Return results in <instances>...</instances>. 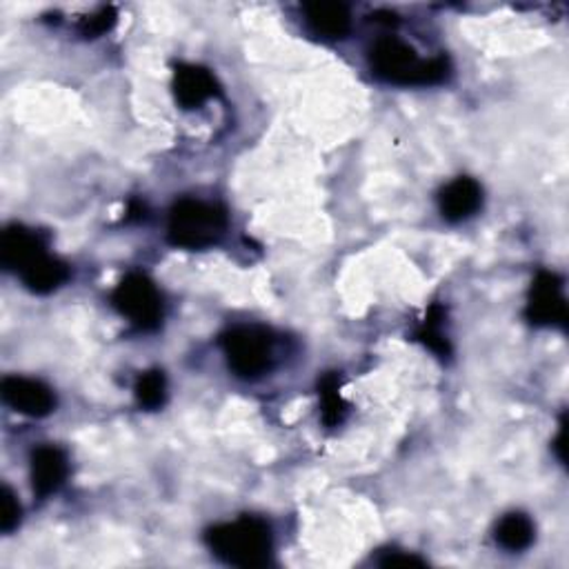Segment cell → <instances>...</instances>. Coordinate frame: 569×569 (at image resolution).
I'll list each match as a JSON object with an SVG mask.
<instances>
[{"label": "cell", "mask_w": 569, "mask_h": 569, "mask_svg": "<svg viewBox=\"0 0 569 569\" xmlns=\"http://www.w3.org/2000/svg\"><path fill=\"white\" fill-rule=\"evenodd\" d=\"M205 542L216 558L243 569L267 567L274 553L272 527L256 516H241L207 529Z\"/></svg>", "instance_id": "cell-1"}, {"label": "cell", "mask_w": 569, "mask_h": 569, "mask_svg": "<svg viewBox=\"0 0 569 569\" xmlns=\"http://www.w3.org/2000/svg\"><path fill=\"white\" fill-rule=\"evenodd\" d=\"M369 65L380 81L400 88L438 85L449 77L447 59L423 61L414 48L394 37L374 43L369 52Z\"/></svg>", "instance_id": "cell-2"}, {"label": "cell", "mask_w": 569, "mask_h": 569, "mask_svg": "<svg viewBox=\"0 0 569 569\" xmlns=\"http://www.w3.org/2000/svg\"><path fill=\"white\" fill-rule=\"evenodd\" d=\"M227 223L223 207L199 199H183L170 212L167 238L174 247L205 250L223 238Z\"/></svg>", "instance_id": "cell-3"}, {"label": "cell", "mask_w": 569, "mask_h": 569, "mask_svg": "<svg viewBox=\"0 0 569 569\" xmlns=\"http://www.w3.org/2000/svg\"><path fill=\"white\" fill-rule=\"evenodd\" d=\"M230 367L241 378H258L274 365V336L258 325H238L221 336Z\"/></svg>", "instance_id": "cell-4"}, {"label": "cell", "mask_w": 569, "mask_h": 569, "mask_svg": "<svg viewBox=\"0 0 569 569\" xmlns=\"http://www.w3.org/2000/svg\"><path fill=\"white\" fill-rule=\"evenodd\" d=\"M112 305L139 329L154 332L163 323V296L141 272L128 274L112 294Z\"/></svg>", "instance_id": "cell-5"}, {"label": "cell", "mask_w": 569, "mask_h": 569, "mask_svg": "<svg viewBox=\"0 0 569 569\" xmlns=\"http://www.w3.org/2000/svg\"><path fill=\"white\" fill-rule=\"evenodd\" d=\"M525 316L534 325H567V303L562 281L553 272H540L529 289Z\"/></svg>", "instance_id": "cell-6"}, {"label": "cell", "mask_w": 569, "mask_h": 569, "mask_svg": "<svg viewBox=\"0 0 569 569\" xmlns=\"http://www.w3.org/2000/svg\"><path fill=\"white\" fill-rule=\"evenodd\" d=\"M0 396H3L6 405H10L14 411L32 416V418H43V416L52 414L57 407L54 392L45 383L26 378V376L3 378V385H0Z\"/></svg>", "instance_id": "cell-7"}, {"label": "cell", "mask_w": 569, "mask_h": 569, "mask_svg": "<svg viewBox=\"0 0 569 569\" xmlns=\"http://www.w3.org/2000/svg\"><path fill=\"white\" fill-rule=\"evenodd\" d=\"M48 254V243L45 238L28 230L23 225H12L3 232V238H0V263H3L8 270L21 274L26 267H30L34 261Z\"/></svg>", "instance_id": "cell-8"}, {"label": "cell", "mask_w": 569, "mask_h": 569, "mask_svg": "<svg viewBox=\"0 0 569 569\" xmlns=\"http://www.w3.org/2000/svg\"><path fill=\"white\" fill-rule=\"evenodd\" d=\"M70 474L68 456L61 447L43 445L32 454V489L39 498L59 491Z\"/></svg>", "instance_id": "cell-9"}, {"label": "cell", "mask_w": 569, "mask_h": 569, "mask_svg": "<svg viewBox=\"0 0 569 569\" xmlns=\"http://www.w3.org/2000/svg\"><path fill=\"white\" fill-rule=\"evenodd\" d=\"M174 94L183 110H199L219 94V83L205 68L181 65L174 74Z\"/></svg>", "instance_id": "cell-10"}, {"label": "cell", "mask_w": 569, "mask_h": 569, "mask_svg": "<svg viewBox=\"0 0 569 569\" xmlns=\"http://www.w3.org/2000/svg\"><path fill=\"white\" fill-rule=\"evenodd\" d=\"M482 205V190L474 179H456L451 181L438 196V207L445 221L460 223L474 216Z\"/></svg>", "instance_id": "cell-11"}, {"label": "cell", "mask_w": 569, "mask_h": 569, "mask_svg": "<svg viewBox=\"0 0 569 569\" xmlns=\"http://www.w3.org/2000/svg\"><path fill=\"white\" fill-rule=\"evenodd\" d=\"M305 23L316 37L341 41L352 30V17L349 10L341 3H309L303 8Z\"/></svg>", "instance_id": "cell-12"}, {"label": "cell", "mask_w": 569, "mask_h": 569, "mask_svg": "<svg viewBox=\"0 0 569 569\" xmlns=\"http://www.w3.org/2000/svg\"><path fill=\"white\" fill-rule=\"evenodd\" d=\"M19 276L30 292L50 294L70 278V267L63 261L45 254L39 261H34L30 267H26Z\"/></svg>", "instance_id": "cell-13"}, {"label": "cell", "mask_w": 569, "mask_h": 569, "mask_svg": "<svg viewBox=\"0 0 569 569\" xmlns=\"http://www.w3.org/2000/svg\"><path fill=\"white\" fill-rule=\"evenodd\" d=\"M496 540L509 551H522L534 542V522L520 511L507 514L496 525Z\"/></svg>", "instance_id": "cell-14"}, {"label": "cell", "mask_w": 569, "mask_h": 569, "mask_svg": "<svg viewBox=\"0 0 569 569\" xmlns=\"http://www.w3.org/2000/svg\"><path fill=\"white\" fill-rule=\"evenodd\" d=\"M318 396H321V416L327 427H336L343 423L347 414V403L341 396V376L336 372H329L318 383Z\"/></svg>", "instance_id": "cell-15"}, {"label": "cell", "mask_w": 569, "mask_h": 569, "mask_svg": "<svg viewBox=\"0 0 569 569\" xmlns=\"http://www.w3.org/2000/svg\"><path fill=\"white\" fill-rule=\"evenodd\" d=\"M443 325H445V309L440 305H431L425 314V321L423 325L418 327L416 332V338L427 347L431 349L436 356L440 358H447L451 354V345H449V338L447 334L443 332Z\"/></svg>", "instance_id": "cell-16"}, {"label": "cell", "mask_w": 569, "mask_h": 569, "mask_svg": "<svg viewBox=\"0 0 569 569\" xmlns=\"http://www.w3.org/2000/svg\"><path fill=\"white\" fill-rule=\"evenodd\" d=\"M136 400L145 409H159L165 405L167 398V378L161 369H150L139 376L134 387Z\"/></svg>", "instance_id": "cell-17"}, {"label": "cell", "mask_w": 569, "mask_h": 569, "mask_svg": "<svg viewBox=\"0 0 569 569\" xmlns=\"http://www.w3.org/2000/svg\"><path fill=\"white\" fill-rule=\"evenodd\" d=\"M19 522H21V505L14 491L8 485H3V489H0V531L10 534L12 529H17Z\"/></svg>", "instance_id": "cell-18"}, {"label": "cell", "mask_w": 569, "mask_h": 569, "mask_svg": "<svg viewBox=\"0 0 569 569\" xmlns=\"http://www.w3.org/2000/svg\"><path fill=\"white\" fill-rule=\"evenodd\" d=\"M116 19H119V14L114 8H101L94 17H90L83 23V34L90 39H96V37L110 32L116 26Z\"/></svg>", "instance_id": "cell-19"}, {"label": "cell", "mask_w": 569, "mask_h": 569, "mask_svg": "<svg viewBox=\"0 0 569 569\" xmlns=\"http://www.w3.org/2000/svg\"><path fill=\"white\" fill-rule=\"evenodd\" d=\"M380 567H425L427 562L409 551H400V549H387L383 551V556L376 560Z\"/></svg>", "instance_id": "cell-20"}]
</instances>
